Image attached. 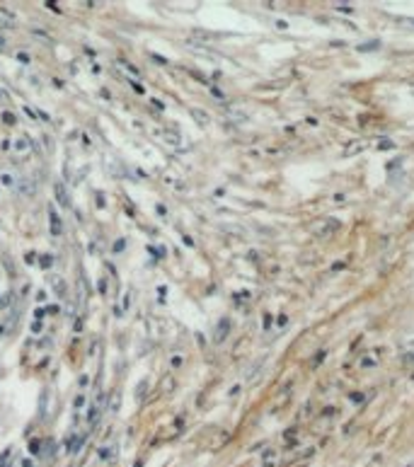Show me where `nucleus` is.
<instances>
[{"label": "nucleus", "instance_id": "nucleus-1", "mask_svg": "<svg viewBox=\"0 0 414 467\" xmlns=\"http://www.w3.org/2000/svg\"><path fill=\"white\" fill-rule=\"evenodd\" d=\"M54 191H56L58 204L63 206V208H71V196H68V191H66V184H63V182H56Z\"/></svg>", "mask_w": 414, "mask_h": 467}, {"label": "nucleus", "instance_id": "nucleus-2", "mask_svg": "<svg viewBox=\"0 0 414 467\" xmlns=\"http://www.w3.org/2000/svg\"><path fill=\"white\" fill-rule=\"evenodd\" d=\"M228 332H230V319H221V322H218V327H216L213 341H218V344H221V341L228 336Z\"/></svg>", "mask_w": 414, "mask_h": 467}, {"label": "nucleus", "instance_id": "nucleus-3", "mask_svg": "<svg viewBox=\"0 0 414 467\" xmlns=\"http://www.w3.org/2000/svg\"><path fill=\"white\" fill-rule=\"evenodd\" d=\"M49 221H51V235H61V218L56 216V211L54 208H49Z\"/></svg>", "mask_w": 414, "mask_h": 467}, {"label": "nucleus", "instance_id": "nucleus-4", "mask_svg": "<svg viewBox=\"0 0 414 467\" xmlns=\"http://www.w3.org/2000/svg\"><path fill=\"white\" fill-rule=\"evenodd\" d=\"M19 191L27 194V196H32L34 194V182L32 179H19Z\"/></svg>", "mask_w": 414, "mask_h": 467}, {"label": "nucleus", "instance_id": "nucleus-5", "mask_svg": "<svg viewBox=\"0 0 414 467\" xmlns=\"http://www.w3.org/2000/svg\"><path fill=\"white\" fill-rule=\"evenodd\" d=\"M191 116H194V119H196V121H199L201 126H206L208 121H211V119H208V114L201 112V109H191Z\"/></svg>", "mask_w": 414, "mask_h": 467}, {"label": "nucleus", "instance_id": "nucleus-6", "mask_svg": "<svg viewBox=\"0 0 414 467\" xmlns=\"http://www.w3.org/2000/svg\"><path fill=\"white\" fill-rule=\"evenodd\" d=\"M146 388H148V380H141V385H138V390H136V399H143L146 397Z\"/></svg>", "mask_w": 414, "mask_h": 467}, {"label": "nucleus", "instance_id": "nucleus-7", "mask_svg": "<svg viewBox=\"0 0 414 467\" xmlns=\"http://www.w3.org/2000/svg\"><path fill=\"white\" fill-rule=\"evenodd\" d=\"M97 416H99V409H97V407H92V409H90V414H87V421H90V424H94V421H97Z\"/></svg>", "mask_w": 414, "mask_h": 467}, {"label": "nucleus", "instance_id": "nucleus-8", "mask_svg": "<svg viewBox=\"0 0 414 467\" xmlns=\"http://www.w3.org/2000/svg\"><path fill=\"white\" fill-rule=\"evenodd\" d=\"M0 179H2V184H5V187H12V184H15V179H12L10 174H2Z\"/></svg>", "mask_w": 414, "mask_h": 467}, {"label": "nucleus", "instance_id": "nucleus-9", "mask_svg": "<svg viewBox=\"0 0 414 467\" xmlns=\"http://www.w3.org/2000/svg\"><path fill=\"white\" fill-rule=\"evenodd\" d=\"M39 450H41V443H37V441H32V453H34V455H39Z\"/></svg>", "mask_w": 414, "mask_h": 467}, {"label": "nucleus", "instance_id": "nucleus-10", "mask_svg": "<svg viewBox=\"0 0 414 467\" xmlns=\"http://www.w3.org/2000/svg\"><path fill=\"white\" fill-rule=\"evenodd\" d=\"M2 119H5L7 124H15V116H12V114H7V112H5V114H2Z\"/></svg>", "mask_w": 414, "mask_h": 467}, {"label": "nucleus", "instance_id": "nucleus-11", "mask_svg": "<svg viewBox=\"0 0 414 467\" xmlns=\"http://www.w3.org/2000/svg\"><path fill=\"white\" fill-rule=\"evenodd\" d=\"M83 404H85V397H83V394H78V397H76V407H83Z\"/></svg>", "mask_w": 414, "mask_h": 467}, {"label": "nucleus", "instance_id": "nucleus-12", "mask_svg": "<svg viewBox=\"0 0 414 467\" xmlns=\"http://www.w3.org/2000/svg\"><path fill=\"white\" fill-rule=\"evenodd\" d=\"M337 10H341V12H351V5H337Z\"/></svg>", "mask_w": 414, "mask_h": 467}, {"label": "nucleus", "instance_id": "nucleus-13", "mask_svg": "<svg viewBox=\"0 0 414 467\" xmlns=\"http://www.w3.org/2000/svg\"><path fill=\"white\" fill-rule=\"evenodd\" d=\"M17 150H27V141H24V138L17 141Z\"/></svg>", "mask_w": 414, "mask_h": 467}, {"label": "nucleus", "instance_id": "nucleus-14", "mask_svg": "<svg viewBox=\"0 0 414 467\" xmlns=\"http://www.w3.org/2000/svg\"><path fill=\"white\" fill-rule=\"evenodd\" d=\"M0 97H2V92H0Z\"/></svg>", "mask_w": 414, "mask_h": 467}]
</instances>
